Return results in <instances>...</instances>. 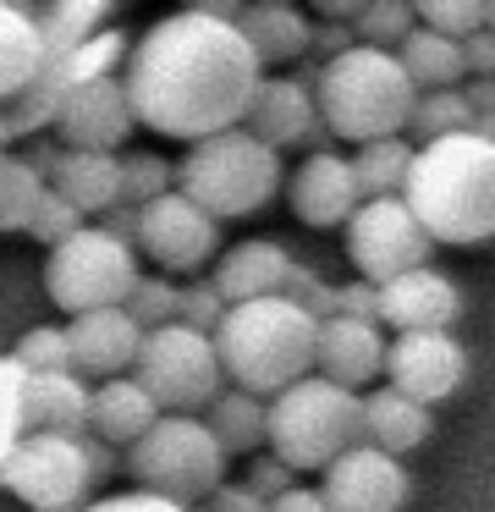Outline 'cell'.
<instances>
[{
	"label": "cell",
	"mask_w": 495,
	"mask_h": 512,
	"mask_svg": "<svg viewBox=\"0 0 495 512\" xmlns=\"http://www.w3.org/2000/svg\"><path fill=\"white\" fill-rule=\"evenodd\" d=\"M0 155H6V133H0Z\"/></svg>",
	"instance_id": "cell-54"
},
{
	"label": "cell",
	"mask_w": 495,
	"mask_h": 512,
	"mask_svg": "<svg viewBox=\"0 0 495 512\" xmlns=\"http://www.w3.org/2000/svg\"><path fill=\"white\" fill-rule=\"evenodd\" d=\"M484 28H490V34H495V0H490V6H484Z\"/></svg>",
	"instance_id": "cell-53"
},
{
	"label": "cell",
	"mask_w": 495,
	"mask_h": 512,
	"mask_svg": "<svg viewBox=\"0 0 495 512\" xmlns=\"http://www.w3.org/2000/svg\"><path fill=\"white\" fill-rule=\"evenodd\" d=\"M462 72H468V78H490L495 83V34H490V28H479V34L462 39Z\"/></svg>",
	"instance_id": "cell-46"
},
{
	"label": "cell",
	"mask_w": 495,
	"mask_h": 512,
	"mask_svg": "<svg viewBox=\"0 0 495 512\" xmlns=\"http://www.w3.org/2000/svg\"><path fill=\"white\" fill-rule=\"evenodd\" d=\"M198 512H264V501L253 496L248 485H220L198 501Z\"/></svg>",
	"instance_id": "cell-47"
},
{
	"label": "cell",
	"mask_w": 495,
	"mask_h": 512,
	"mask_svg": "<svg viewBox=\"0 0 495 512\" xmlns=\"http://www.w3.org/2000/svg\"><path fill=\"white\" fill-rule=\"evenodd\" d=\"M314 490L325 496L330 512H402L407 496H413V479H407L402 457H385L363 441L352 452H341L325 468V485Z\"/></svg>",
	"instance_id": "cell-15"
},
{
	"label": "cell",
	"mask_w": 495,
	"mask_h": 512,
	"mask_svg": "<svg viewBox=\"0 0 495 512\" xmlns=\"http://www.w3.org/2000/svg\"><path fill=\"white\" fill-rule=\"evenodd\" d=\"M391 56L402 61L407 83H413L418 94L457 89V83L468 78V72H462V45H457V39H440V34H429V28H418V23H413V34H407Z\"/></svg>",
	"instance_id": "cell-28"
},
{
	"label": "cell",
	"mask_w": 495,
	"mask_h": 512,
	"mask_svg": "<svg viewBox=\"0 0 495 512\" xmlns=\"http://www.w3.org/2000/svg\"><path fill=\"white\" fill-rule=\"evenodd\" d=\"M160 408L154 397L138 386L132 375H116V380H99L94 397H88V435L105 446H132L154 430Z\"/></svg>",
	"instance_id": "cell-22"
},
{
	"label": "cell",
	"mask_w": 495,
	"mask_h": 512,
	"mask_svg": "<svg viewBox=\"0 0 495 512\" xmlns=\"http://www.w3.org/2000/svg\"><path fill=\"white\" fill-rule=\"evenodd\" d=\"M66 342H72V369L77 375L116 380V375H132L143 331L132 325L127 309H94V314L66 320Z\"/></svg>",
	"instance_id": "cell-19"
},
{
	"label": "cell",
	"mask_w": 495,
	"mask_h": 512,
	"mask_svg": "<svg viewBox=\"0 0 495 512\" xmlns=\"http://www.w3.org/2000/svg\"><path fill=\"white\" fill-rule=\"evenodd\" d=\"M435 243L424 237V226L413 221L402 199H363L347 221V259L358 265V281L385 287V281L407 276V270L429 265Z\"/></svg>",
	"instance_id": "cell-11"
},
{
	"label": "cell",
	"mask_w": 495,
	"mask_h": 512,
	"mask_svg": "<svg viewBox=\"0 0 495 512\" xmlns=\"http://www.w3.org/2000/svg\"><path fill=\"white\" fill-rule=\"evenodd\" d=\"M457 89H462V100H468L473 116H495V83L490 78H468V83H457Z\"/></svg>",
	"instance_id": "cell-52"
},
{
	"label": "cell",
	"mask_w": 495,
	"mask_h": 512,
	"mask_svg": "<svg viewBox=\"0 0 495 512\" xmlns=\"http://www.w3.org/2000/svg\"><path fill=\"white\" fill-rule=\"evenodd\" d=\"M116 160H121V204H132V210L176 188L171 160L154 155V149H132V155H116Z\"/></svg>",
	"instance_id": "cell-36"
},
{
	"label": "cell",
	"mask_w": 495,
	"mask_h": 512,
	"mask_svg": "<svg viewBox=\"0 0 495 512\" xmlns=\"http://www.w3.org/2000/svg\"><path fill=\"white\" fill-rule=\"evenodd\" d=\"M83 457H88V479H110L121 468V457H116V446H105V441H94V435H83Z\"/></svg>",
	"instance_id": "cell-51"
},
{
	"label": "cell",
	"mask_w": 495,
	"mask_h": 512,
	"mask_svg": "<svg viewBox=\"0 0 495 512\" xmlns=\"http://www.w3.org/2000/svg\"><path fill=\"white\" fill-rule=\"evenodd\" d=\"M61 155H66V149H61V144H55V138H50V133H39V138H33V144H28V149H22V160H28V166H33V171H39V177H44V182H50V171H55V166H61Z\"/></svg>",
	"instance_id": "cell-50"
},
{
	"label": "cell",
	"mask_w": 495,
	"mask_h": 512,
	"mask_svg": "<svg viewBox=\"0 0 495 512\" xmlns=\"http://www.w3.org/2000/svg\"><path fill=\"white\" fill-rule=\"evenodd\" d=\"M413 155H418L413 138H374V144H358V155L347 160L352 182H358V199H402Z\"/></svg>",
	"instance_id": "cell-30"
},
{
	"label": "cell",
	"mask_w": 495,
	"mask_h": 512,
	"mask_svg": "<svg viewBox=\"0 0 495 512\" xmlns=\"http://www.w3.org/2000/svg\"><path fill=\"white\" fill-rule=\"evenodd\" d=\"M264 446L292 474H325L341 452L363 446V397L303 375L264 402Z\"/></svg>",
	"instance_id": "cell-5"
},
{
	"label": "cell",
	"mask_w": 495,
	"mask_h": 512,
	"mask_svg": "<svg viewBox=\"0 0 495 512\" xmlns=\"http://www.w3.org/2000/svg\"><path fill=\"white\" fill-rule=\"evenodd\" d=\"M132 281H138V254L121 248L116 237H105L94 221L83 232H72L66 243H55L50 259H44V292L72 320L94 309H121Z\"/></svg>",
	"instance_id": "cell-8"
},
{
	"label": "cell",
	"mask_w": 495,
	"mask_h": 512,
	"mask_svg": "<svg viewBox=\"0 0 495 512\" xmlns=\"http://www.w3.org/2000/svg\"><path fill=\"white\" fill-rule=\"evenodd\" d=\"M39 17V39H44V56H72L83 39H94L99 28H110V6L105 0H55L44 6Z\"/></svg>",
	"instance_id": "cell-31"
},
{
	"label": "cell",
	"mask_w": 495,
	"mask_h": 512,
	"mask_svg": "<svg viewBox=\"0 0 495 512\" xmlns=\"http://www.w3.org/2000/svg\"><path fill=\"white\" fill-rule=\"evenodd\" d=\"M385 369V336L369 320H325L314 342V375L341 391H363Z\"/></svg>",
	"instance_id": "cell-20"
},
{
	"label": "cell",
	"mask_w": 495,
	"mask_h": 512,
	"mask_svg": "<svg viewBox=\"0 0 495 512\" xmlns=\"http://www.w3.org/2000/svg\"><path fill=\"white\" fill-rule=\"evenodd\" d=\"M132 380L154 397L160 413H198L220 397V358L215 342L187 325H160V331H143L138 364H132Z\"/></svg>",
	"instance_id": "cell-9"
},
{
	"label": "cell",
	"mask_w": 495,
	"mask_h": 512,
	"mask_svg": "<svg viewBox=\"0 0 495 512\" xmlns=\"http://www.w3.org/2000/svg\"><path fill=\"white\" fill-rule=\"evenodd\" d=\"M286 199H292V215L314 232H330V226H347L352 210H358V182H352L347 155L336 149H308L303 166L286 182Z\"/></svg>",
	"instance_id": "cell-17"
},
{
	"label": "cell",
	"mask_w": 495,
	"mask_h": 512,
	"mask_svg": "<svg viewBox=\"0 0 495 512\" xmlns=\"http://www.w3.org/2000/svg\"><path fill=\"white\" fill-rule=\"evenodd\" d=\"M83 226H88V221H83V215H77L66 199H61V193H55V188H44V193H39V204H33L28 237H39L44 248H55V243H66L72 232H83Z\"/></svg>",
	"instance_id": "cell-41"
},
{
	"label": "cell",
	"mask_w": 495,
	"mask_h": 512,
	"mask_svg": "<svg viewBox=\"0 0 495 512\" xmlns=\"http://www.w3.org/2000/svg\"><path fill=\"white\" fill-rule=\"evenodd\" d=\"M242 485H248V490H253V496H259V501H264V507H270V501H275V496H286V490H292V485H297V474H292V468H286V463H281V457H270V452H259V457H253V463H248V479H242Z\"/></svg>",
	"instance_id": "cell-43"
},
{
	"label": "cell",
	"mask_w": 495,
	"mask_h": 512,
	"mask_svg": "<svg viewBox=\"0 0 495 512\" xmlns=\"http://www.w3.org/2000/svg\"><path fill=\"white\" fill-rule=\"evenodd\" d=\"M457 314H462V292L435 265H418L380 287V320L396 325V336L402 331H451Z\"/></svg>",
	"instance_id": "cell-18"
},
{
	"label": "cell",
	"mask_w": 495,
	"mask_h": 512,
	"mask_svg": "<svg viewBox=\"0 0 495 512\" xmlns=\"http://www.w3.org/2000/svg\"><path fill=\"white\" fill-rule=\"evenodd\" d=\"M176 193L193 199L209 221H237L253 215L281 193V155L248 133V127H226L215 138L187 144L176 160Z\"/></svg>",
	"instance_id": "cell-6"
},
{
	"label": "cell",
	"mask_w": 495,
	"mask_h": 512,
	"mask_svg": "<svg viewBox=\"0 0 495 512\" xmlns=\"http://www.w3.org/2000/svg\"><path fill=\"white\" fill-rule=\"evenodd\" d=\"M0 490L28 501V512H83L94 496L83 441L66 435H22L17 452L0 463Z\"/></svg>",
	"instance_id": "cell-10"
},
{
	"label": "cell",
	"mask_w": 495,
	"mask_h": 512,
	"mask_svg": "<svg viewBox=\"0 0 495 512\" xmlns=\"http://www.w3.org/2000/svg\"><path fill=\"white\" fill-rule=\"evenodd\" d=\"M44 188L61 193L83 221L88 215H105L110 204H121V160L116 155H77V149H66L61 166L50 171Z\"/></svg>",
	"instance_id": "cell-27"
},
{
	"label": "cell",
	"mask_w": 495,
	"mask_h": 512,
	"mask_svg": "<svg viewBox=\"0 0 495 512\" xmlns=\"http://www.w3.org/2000/svg\"><path fill=\"white\" fill-rule=\"evenodd\" d=\"M473 127V111L462 100V89H435V94H418L413 111H407V133L418 138L413 149L435 144V138H457Z\"/></svg>",
	"instance_id": "cell-32"
},
{
	"label": "cell",
	"mask_w": 495,
	"mask_h": 512,
	"mask_svg": "<svg viewBox=\"0 0 495 512\" xmlns=\"http://www.w3.org/2000/svg\"><path fill=\"white\" fill-rule=\"evenodd\" d=\"M220 314H226V303H220V292L209 287V281L176 287V325H187V331H198V336H215Z\"/></svg>",
	"instance_id": "cell-42"
},
{
	"label": "cell",
	"mask_w": 495,
	"mask_h": 512,
	"mask_svg": "<svg viewBox=\"0 0 495 512\" xmlns=\"http://www.w3.org/2000/svg\"><path fill=\"white\" fill-rule=\"evenodd\" d=\"M429 435H435V413L418 408V402H407L402 391L374 386L369 397H363V441H369L374 452L407 457V452H418Z\"/></svg>",
	"instance_id": "cell-24"
},
{
	"label": "cell",
	"mask_w": 495,
	"mask_h": 512,
	"mask_svg": "<svg viewBox=\"0 0 495 512\" xmlns=\"http://www.w3.org/2000/svg\"><path fill=\"white\" fill-rule=\"evenodd\" d=\"M209 342H215L220 358V380H231V391L275 397V391L297 386L303 375H314L319 320H308L286 298L231 303Z\"/></svg>",
	"instance_id": "cell-3"
},
{
	"label": "cell",
	"mask_w": 495,
	"mask_h": 512,
	"mask_svg": "<svg viewBox=\"0 0 495 512\" xmlns=\"http://www.w3.org/2000/svg\"><path fill=\"white\" fill-rule=\"evenodd\" d=\"M226 463L231 457L220 452L209 424L187 419V413H160L154 430L143 441H132L127 457H121V468L138 479L143 496H160V501L187 507V512H198V501L209 490L226 485Z\"/></svg>",
	"instance_id": "cell-7"
},
{
	"label": "cell",
	"mask_w": 495,
	"mask_h": 512,
	"mask_svg": "<svg viewBox=\"0 0 495 512\" xmlns=\"http://www.w3.org/2000/svg\"><path fill=\"white\" fill-rule=\"evenodd\" d=\"M259 83L264 67L253 61L237 23H215L193 6L149 23L121 61V89L138 127H154L182 144L242 127Z\"/></svg>",
	"instance_id": "cell-1"
},
{
	"label": "cell",
	"mask_w": 495,
	"mask_h": 512,
	"mask_svg": "<svg viewBox=\"0 0 495 512\" xmlns=\"http://www.w3.org/2000/svg\"><path fill=\"white\" fill-rule=\"evenodd\" d=\"M83 512H187V507H171V501L143 496V490H116V496H94Z\"/></svg>",
	"instance_id": "cell-45"
},
{
	"label": "cell",
	"mask_w": 495,
	"mask_h": 512,
	"mask_svg": "<svg viewBox=\"0 0 495 512\" xmlns=\"http://www.w3.org/2000/svg\"><path fill=\"white\" fill-rule=\"evenodd\" d=\"M292 270V254L270 237H248V243L226 248L209 276V287L220 292V303H259V298H281V281Z\"/></svg>",
	"instance_id": "cell-21"
},
{
	"label": "cell",
	"mask_w": 495,
	"mask_h": 512,
	"mask_svg": "<svg viewBox=\"0 0 495 512\" xmlns=\"http://www.w3.org/2000/svg\"><path fill=\"white\" fill-rule=\"evenodd\" d=\"M198 419L209 424V435L220 441L226 457H259V446H264V397L220 386V397L209 402Z\"/></svg>",
	"instance_id": "cell-29"
},
{
	"label": "cell",
	"mask_w": 495,
	"mask_h": 512,
	"mask_svg": "<svg viewBox=\"0 0 495 512\" xmlns=\"http://www.w3.org/2000/svg\"><path fill=\"white\" fill-rule=\"evenodd\" d=\"M242 127L259 144H270L275 155L281 149H330L325 127H319V111H314V89L297 78H264L248 116H242Z\"/></svg>",
	"instance_id": "cell-16"
},
{
	"label": "cell",
	"mask_w": 495,
	"mask_h": 512,
	"mask_svg": "<svg viewBox=\"0 0 495 512\" xmlns=\"http://www.w3.org/2000/svg\"><path fill=\"white\" fill-rule=\"evenodd\" d=\"M413 23L462 45L468 34L484 28V0H424V6H413Z\"/></svg>",
	"instance_id": "cell-40"
},
{
	"label": "cell",
	"mask_w": 495,
	"mask_h": 512,
	"mask_svg": "<svg viewBox=\"0 0 495 512\" xmlns=\"http://www.w3.org/2000/svg\"><path fill=\"white\" fill-rule=\"evenodd\" d=\"M88 386L77 369L66 375H28V435H66V441H83L88 435Z\"/></svg>",
	"instance_id": "cell-23"
},
{
	"label": "cell",
	"mask_w": 495,
	"mask_h": 512,
	"mask_svg": "<svg viewBox=\"0 0 495 512\" xmlns=\"http://www.w3.org/2000/svg\"><path fill=\"white\" fill-rule=\"evenodd\" d=\"M44 177L22 155H0V232H28Z\"/></svg>",
	"instance_id": "cell-33"
},
{
	"label": "cell",
	"mask_w": 495,
	"mask_h": 512,
	"mask_svg": "<svg viewBox=\"0 0 495 512\" xmlns=\"http://www.w3.org/2000/svg\"><path fill=\"white\" fill-rule=\"evenodd\" d=\"M127 50H132V39L121 34L116 23L99 28L94 39H83V45H77L72 56L61 61V67H66V89H77V83H94V78H110V72L127 61Z\"/></svg>",
	"instance_id": "cell-34"
},
{
	"label": "cell",
	"mask_w": 495,
	"mask_h": 512,
	"mask_svg": "<svg viewBox=\"0 0 495 512\" xmlns=\"http://www.w3.org/2000/svg\"><path fill=\"white\" fill-rule=\"evenodd\" d=\"M413 34V6L407 0H363V12L352 17V39L369 50H396Z\"/></svg>",
	"instance_id": "cell-35"
},
{
	"label": "cell",
	"mask_w": 495,
	"mask_h": 512,
	"mask_svg": "<svg viewBox=\"0 0 495 512\" xmlns=\"http://www.w3.org/2000/svg\"><path fill=\"white\" fill-rule=\"evenodd\" d=\"M413 100L418 89L407 83L402 61L391 50H369V45H352L347 56L325 61L314 78L319 127H325V138H347V144L402 138Z\"/></svg>",
	"instance_id": "cell-4"
},
{
	"label": "cell",
	"mask_w": 495,
	"mask_h": 512,
	"mask_svg": "<svg viewBox=\"0 0 495 512\" xmlns=\"http://www.w3.org/2000/svg\"><path fill=\"white\" fill-rule=\"evenodd\" d=\"M264 512H330V507H325V496H319L314 485H292L286 496H275Z\"/></svg>",
	"instance_id": "cell-49"
},
{
	"label": "cell",
	"mask_w": 495,
	"mask_h": 512,
	"mask_svg": "<svg viewBox=\"0 0 495 512\" xmlns=\"http://www.w3.org/2000/svg\"><path fill=\"white\" fill-rule=\"evenodd\" d=\"M237 34L248 39L259 67H286V61L308 56V17L286 0H264V6H242Z\"/></svg>",
	"instance_id": "cell-25"
},
{
	"label": "cell",
	"mask_w": 495,
	"mask_h": 512,
	"mask_svg": "<svg viewBox=\"0 0 495 512\" xmlns=\"http://www.w3.org/2000/svg\"><path fill=\"white\" fill-rule=\"evenodd\" d=\"M6 358H17L28 375H66L72 369V342H66V325H33L22 331V342Z\"/></svg>",
	"instance_id": "cell-38"
},
{
	"label": "cell",
	"mask_w": 495,
	"mask_h": 512,
	"mask_svg": "<svg viewBox=\"0 0 495 512\" xmlns=\"http://www.w3.org/2000/svg\"><path fill=\"white\" fill-rule=\"evenodd\" d=\"M132 133H138V116H132V100L121 89V72L66 89L50 116V138L61 149H77V155H116Z\"/></svg>",
	"instance_id": "cell-13"
},
{
	"label": "cell",
	"mask_w": 495,
	"mask_h": 512,
	"mask_svg": "<svg viewBox=\"0 0 495 512\" xmlns=\"http://www.w3.org/2000/svg\"><path fill=\"white\" fill-rule=\"evenodd\" d=\"M132 254L154 259L160 276H198V265L220 254V221H209L193 199L182 193H160V199L138 204V237H132Z\"/></svg>",
	"instance_id": "cell-12"
},
{
	"label": "cell",
	"mask_w": 495,
	"mask_h": 512,
	"mask_svg": "<svg viewBox=\"0 0 495 512\" xmlns=\"http://www.w3.org/2000/svg\"><path fill=\"white\" fill-rule=\"evenodd\" d=\"M28 435V369L0 353V463Z\"/></svg>",
	"instance_id": "cell-37"
},
{
	"label": "cell",
	"mask_w": 495,
	"mask_h": 512,
	"mask_svg": "<svg viewBox=\"0 0 495 512\" xmlns=\"http://www.w3.org/2000/svg\"><path fill=\"white\" fill-rule=\"evenodd\" d=\"M336 314L341 320L380 325V287H369V281H347V287H336Z\"/></svg>",
	"instance_id": "cell-44"
},
{
	"label": "cell",
	"mask_w": 495,
	"mask_h": 512,
	"mask_svg": "<svg viewBox=\"0 0 495 512\" xmlns=\"http://www.w3.org/2000/svg\"><path fill=\"white\" fill-rule=\"evenodd\" d=\"M44 72V39L33 6H11L0 0V105L28 94Z\"/></svg>",
	"instance_id": "cell-26"
},
{
	"label": "cell",
	"mask_w": 495,
	"mask_h": 512,
	"mask_svg": "<svg viewBox=\"0 0 495 512\" xmlns=\"http://www.w3.org/2000/svg\"><path fill=\"white\" fill-rule=\"evenodd\" d=\"M385 386L402 391L418 408H435L468 375V353L451 331H402L396 342H385Z\"/></svg>",
	"instance_id": "cell-14"
},
{
	"label": "cell",
	"mask_w": 495,
	"mask_h": 512,
	"mask_svg": "<svg viewBox=\"0 0 495 512\" xmlns=\"http://www.w3.org/2000/svg\"><path fill=\"white\" fill-rule=\"evenodd\" d=\"M121 309L132 314V325L138 331H160V325H176V281L171 276H143L138 270V281H132V292H127V303Z\"/></svg>",
	"instance_id": "cell-39"
},
{
	"label": "cell",
	"mask_w": 495,
	"mask_h": 512,
	"mask_svg": "<svg viewBox=\"0 0 495 512\" xmlns=\"http://www.w3.org/2000/svg\"><path fill=\"white\" fill-rule=\"evenodd\" d=\"M94 226H99L105 237H116L121 248H132V237H138V210H132V204H110V210L99 215Z\"/></svg>",
	"instance_id": "cell-48"
},
{
	"label": "cell",
	"mask_w": 495,
	"mask_h": 512,
	"mask_svg": "<svg viewBox=\"0 0 495 512\" xmlns=\"http://www.w3.org/2000/svg\"><path fill=\"white\" fill-rule=\"evenodd\" d=\"M402 204L429 243H484L495 237V144L473 133L435 138L413 155Z\"/></svg>",
	"instance_id": "cell-2"
}]
</instances>
